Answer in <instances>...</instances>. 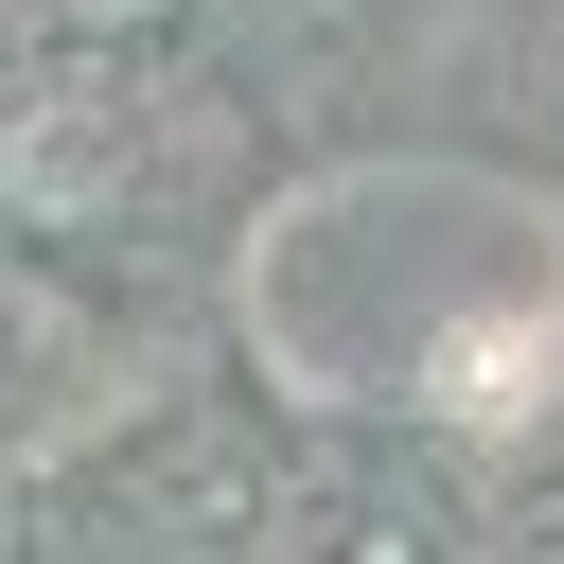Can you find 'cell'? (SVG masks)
Listing matches in <instances>:
<instances>
[{"instance_id": "cell-1", "label": "cell", "mask_w": 564, "mask_h": 564, "mask_svg": "<svg viewBox=\"0 0 564 564\" xmlns=\"http://www.w3.org/2000/svg\"><path fill=\"white\" fill-rule=\"evenodd\" d=\"M529 564H564V494H546V511H529Z\"/></svg>"}]
</instances>
